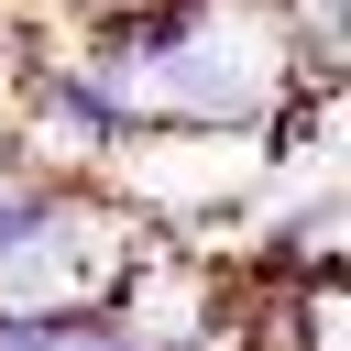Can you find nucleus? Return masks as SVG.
<instances>
[{
    "instance_id": "3",
    "label": "nucleus",
    "mask_w": 351,
    "mask_h": 351,
    "mask_svg": "<svg viewBox=\"0 0 351 351\" xmlns=\"http://www.w3.org/2000/svg\"><path fill=\"white\" fill-rule=\"evenodd\" d=\"M340 11H351V0H307V22H318V44L340 33Z\"/></svg>"
},
{
    "instance_id": "2",
    "label": "nucleus",
    "mask_w": 351,
    "mask_h": 351,
    "mask_svg": "<svg viewBox=\"0 0 351 351\" xmlns=\"http://www.w3.org/2000/svg\"><path fill=\"white\" fill-rule=\"evenodd\" d=\"M66 208H77V197H66V186H0V274H11V263H22V252H44V241H55V219H66Z\"/></svg>"
},
{
    "instance_id": "1",
    "label": "nucleus",
    "mask_w": 351,
    "mask_h": 351,
    "mask_svg": "<svg viewBox=\"0 0 351 351\" xmlns=\"http://www.w3.org/2000/svg\"><path fill=\"white\" fill-rule=\"evenodd\" d=\"M44 121H55L66 143L110 154V143H132V132H143V99H132V77H121V66H66V77H44Z\"/></svg>"
}]
</instances>
